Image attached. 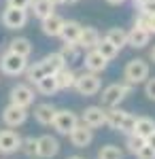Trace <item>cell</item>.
Instances as JSON below:
<instances>
[{"label": "cell", "mask_w": 155, "mask_h": 159, "mask_svg": "<svg viewBox=\"0 0 155 159\" xmlns=\"http://www.w3.org/2000/svg\"><path fill=\"white\" fill-rule=\"evenodd\" d=\"M130 93H132L130 83H113V85H108V87L102 89V96H100L102 104H100V106H104V108H115V106H119Z\"/></svg>", "instance_id": "cell-1"}, {"label": "cell", "mask_w": 155, "mask_h": 159, "mask_svg": "<svg viewBox=\"0 0 155 159\" xmlns=\"http://www.w3.org/2000/svg\"><path fill=\"white\" fill-rule=\"evenodd\" d=\"M100 76L96 72H89V70H85V72L77 74L74 76V89L81 93V96H85V98H89V96H96L98 91H100Z\"/></svg>", "instance_id": "cell-2"}, {"label": "cell", "mask_w": 155, "mask_h": 159, "mask_svg": "<svg viewBox=\"0 0 155 159\" xmlns=\"http://www.w3.org/2000/svg\"><path fill=\"white\" fill-rule=\"evenodd\" d=\"M26 68H28V57H21L13 51H7L0 57V70L7 76H19L26 72Z\"/></svg>", "instance_id": "cell-3"}, {"label": "cell", "mask_w": 155, "mask_h": 159, "mask_svg": "<svg viewBox=\"0 0 155 159\" xmlns=\"http://www.w3.org/2000/svg\"><path fill=\"white\" fill-rule=\"evenodd\" d=\"M123 76H125V83L130 85H138V83H144L149 79V64L144 60H130L123 68Z\"/></svg>", "instance_id": "cell-4"}, {"label": "cell", "mask_w": 155, "mask_h": 159, "mask_svg": "<svg viewBox=\"0 0 155 159\" xmlns=\"http://www.w3.org/2000/svg\"><path fill=\"white\" fill-rule=\"evenodd\" d=\"M77 123H79V117H77L72 110H68V108H62V110L55 108V112H53V119H51L53 129H55L58 134H62V136H68Z\"/></svg>", "instance_id": "cell-5"}, {"label": "cell", "mask_w": 155, "mask_h": 159, "mask_svg": "<svg viewBox=\"0 0 155 159\" xmlns=\"http://www.w3.org/2000/svg\"><path fill=\"white\" fill-rule=\"evenodd\" d=\"M0 21L7 30H21L28 24V9H17V7H7L2 15H0Z\"/></svg>", "instance_id": "cell-6"}, {"label": "cell", "mask_w": 155, "mask_h": 159, "mask_svg": "<svg viewBox=\"0 0 155 159\" xmlns=\"http://www.w3.org/2000/svg\"><path fill=\"white\" fill-rule=\"evenodd\" d=\"M9 98H11V104L21 106V108H28V106L34 104L36 96H34V89H32L30 85H26V83H17V85L11 89Z\"/></svg>", "instance_id": "cell-7"}, {"label": "cell", "mask_w": 155, "mask_h": 159, "mask_svg": "<svg viewBox=\"0 0 155 159\" xmlns=\"http://www.w3.org/2000/svg\"><path fill=\"white\" fill-rule=\"evenodd\" d=\"M68 138H70L74 148H85V147H89L92 140H94V129L89 125H85V123H77L72 127V132L68 134Z\"/></svg>", "instance_id": "cell-8"}, {"label": "cell", "mask_w": 155, "mask_h": 159, "mask_svg": "<svg viewBox=\"0 0 155 159\" xmlns=\"http://www.w3.org/2000/svg\"><path fill=\"white\" fill-rule=\"evenodd\" d=\"M60 153V142H58V138H53V136H40V138H36V157L40 159H51L55 157Z\"/></svg>", "instance_id": "cell-9"}, {"label": "cell", "mask_w": 155, "mask_h": 159, "mask_svg": "<svg viewBox=\"0 0 155 159\" xmlns=\"http://www.w3.org/2000/svg\"><path fill=\"white\" fill-rule=\"evenodd\" d=\"M21 147V136L15 129H0V153L2 155H13Z\"/></svg>", "instance_id": "cell-10"}, {"label": "cell", "mask_w": 155, "mask_h": 159, "mask_svg": "<svg viewBox=\"0 0 155 159\" xmlns=\"http://www.w3.org/2000/svg\"><path fill=\"white\" fill-rule=\"evenodd\" d=\"M26 119H28V108L9 104L7 108L2 110V121H4L7 127H19V125L26 123Z\"/></svg>", "instance_id": "cell-11"}, {"label": "cell", "mask_w": 155, "mask_h": 159, "mask_svg": "<svg viewBox=\"0 0 155 159\" xmlns=\"http://www.w3.org/2000/svg\"><path fill=\"white\" fill-rule=\"evenodd\" d=\"M83 123L85 125H89L92 129L96 127H102V125H106V108L104 106H87L83 110Z\"/></svg>", "instance_id": "cell-12"}, {"label": "cell", "mask_w": 155, "mask_h": 159, "mask_svg": "<svg viewBox=\"0 0 155 159\" xmlns=\"http://www.w3.org/2000/svg\"><path fill=\"white\" fill-rule=\"evenodd\" d=\"M83 64H85V70L100 74V72H104V70H106L108 60L98 49H89L87 53H85V61H83Z\"/></svg>", "instance_id": "cell-13"}, {"label": "cell", "mask_w": 155, "mask_h": 159, "mask_svg": "<svg viewBox=\"0 0 155 159\" xmlns=\"http://www.w3.org/2000/svg\"><path fill=\"white\" fill-rule=\"evenodd\" d=\"M100 43V32L92 25H81V34L77 38V45L81 49H96V45Z\"/></svg>", "instance_id": "cell-14"}, {"label": "cell", "mask_w": 155, "mask_h": 159, "mask_svg": "<svg viewBox=\"0 0 155 159\" xmlns=\"http://www.w3.org/2000/svg\"><path fill=\"white\" fill-rule=\"evenodd\" d=\"M149 40H151V34H149L144 28H140V25H136V24H134V28L128 32V45H130L132 49H144V47L149 45Z\"/></svg>", "instance_id": "cell-15"}, {"label": "cell", "mask_w": 155, "mask_h": 159, "mask_svg": "<svg viewBox=\"0 0 155 159\" xmlns=\"http://www.w3.org/2000/svg\"><path fill=\"white\" fill-rule=\"evenodd\" d=\"M64 21L66 19H62L60 15L53 13V15H49L45 19H40V30H43L45 36L55 38V36H60V30H62V25H64Z\"/></svg>", "instance_id": "cell-16"}, {"label": "cell", "mask_w": 155, "mask_h": 159, "mask_svg": "<svg viewBox=\"0 0 155 159\" xmlns=\"http://www.w3.org/2000/svg\"><path fill=\"white\" fill-rule=\"evenodd\" d=\"M28 9H32L36 19H45V17H49V15H53L55 4H53L51 0H32Z\"/></svg>", "instance_id": "cell-17"}, {"label": "cell", "mask_w": 155, "mask_h": 159, "mask_svg": "<svg viewBox=\"0 0 155 159\" xmlns=\"http://www.w3.org/2000/svg\"><path fill=\"white\" fill-rule=\"evenodd\" d=\"M79 34H81V24L79 21H74V19L64 21V25H62V30H60V38L64 43H77Z\"/></svg>", "instance_id": "cell-18"}, {"label": "cell", "mask_w": 155, "mask_h": 159, "mask_svg": "<svg viewBox=\"0 0 155 159\" xmlns=\"http://www.w3.org/2000/svg\"><path fill=\"white\" fill-rule=\"evenodd\" d=\"M55 76V83H58V89H70L72 85H74V70L72 68H68V66H64V68H60L58 72L53 74Z\"/></svg>", "instance_id": "cell-19"}, {"label": "cell", "mask_w": 155, "mask_h": 159, "mask_svg": "<svg viewBox=\"0 0 155 159\" xmlns=\"http://www.w3.org/2000/svg\"><path fill=\"white\" fill-rule=\"evenodd\" d=\"M53 112H55V106H53V104H49V102L38 104V106L34 108V119L40 123V125H51Z\"/></svg>", "instance_id": "cell-20"}, {"label": "cell", "mask_w": 155, "mask_h": 159, "mask_svg": "<svg viewBox=\"0 0 155 159\" xmlns=\"http://www.w3.org/2000/svg\"><path fill=\"white\" fill-rule=\"evenodd\" d=\"M9 51L21 55V57H30V53H32V43H30L28 38H24V36H17V38H13L11 43H9Z\"/></svg>", "instance_id": "cell-21"}, {"label": "cell", "mask_w": 155, "mask_h": 159, "mask_svg": "<svg viewBox=\"0 0 155 159\" xmlns=\"http://www.w3.org/2000/svg\"><path fill=\"white\" fill-rule=\"evenodd\" d=\"M34 85H36V91H38V93H43V96H53L55 91H60V89H58V83H55V76H53V74H47V76L38 79Z\"/></svg>", "instance_id": "cell-22"}, {"label": "cell", "mask_w": 155, "mask_h": 159, "mask_svg": "<svg viewBox=\"0 0 155 159\" xmlns=\"http://www.w3.org/2000/svg\"><path fill=\"white\" fill-rule=\"evenodd\" d=\"M104 38H106L110 45H115L119 51L128 45V32H125V30H121V28H110Z\"/></svg>", "instance_id": "cell-23"}, {"label": "cell", "mask_w": 155, "mask_h": 159, "mask_svg": "<svg viewBox=\"0 0 155 159\" xmlns=\"http://www.w3.org/2000/svg\"><path fill=\"white\" fill-rule=\"evenodd\" d=\"M40 61L45 64V68H47V72H49V74H55L58 70H60V68H64V66H66V61L62 60V55L58 53V51H53V53L45 55V57H43Z\"/></svg>", "instance_id": "cell-24"}, {"label": "cell", "mask_w": 155, "mask_h": 159, "mask_svg": "<svg viewBox=\"0 0 155 159\" xmlns=\"http://www.w3.org/2000/svg\"><path fill=\"white\" fill-rule=\"evenodd\" d=\"M62 55V60L66 61V66L68 64H72V61H77L79 60V53H81V47L77 45V43H64L62 45V49L58 51Z\"/></svg>", "instance_id": "cell-25"}, {"label": "cell", "mask_w": 155, "mask_h": 159, "mask_svg": "<svg viewBox=\"0 0 155 159\" xmlns=\"http://www.w3.org/2000/svg\"><path fill=\"white\" fill-rule=\"evenodd\" d=\"M155 132V121L149 119V117H136V123H134V134L147 138L149 134Z\"/></svg>", "instance_id": "cell-26"}, {"label": "cell", "mask_w": 155, "mask_h": 159, "mask_svg": "<svg viewBox=\"0 0 155 159\" xmlns=\"http://www.w3.org/2000/svg\"><path fill=\"white\" fill-rule=\"evenodd\" d=\"M125 115H128V112L117 108V106H115V108H108L106 110V125L110 129H119V125H121V121H123Z\"/></svg>", "instance_id": "cell-27"}, {"label": "cell", "mask_w": 155, "mask_h": 159, "mask_svg": "<svg viewBox=\"0 0 155 159\" xmlns=\"http://www.w3.org/2000/svg\"><path fill=\"white\" fill-rule=\"evenodd\" d=\"M98 159H123V151L115 144H104L98 151Z\"/></svg>", "instance_id": "cell-28"}, {"label": "cell", "mask_w": 155, "mask_h": 159, "mask_svg": "<svg viewBox=\"0 0 155 159\" xmlns=\"http://www.w3.org/2000/svg\"><path fill=\"white\" fill-rule=\"evenodd\" d=\"M96 49L100 51V53H102V55H104V57H106L108 61H110V60H115V57H117V53H119V49H117L115 45H110L106 38H100V43L96 45Z\"/></svg>", "instance_id": "cell-29"}, {"label": "cell", "mask_w": 155, "mask_h": 159, "mask_svg": "<svg viewBox=\"0 0 155 159\" xmlns=\"http://www.w3.org/2000/svg\"><path fill=\"white\" fill-rule=\"evenodd\" d=\"M136 25H140V28H144L149 34H155V13H151V15H138L136 17Z\"/></svg>", "instance_id": "cell-30"}, {"label": "cell", "mask_w": 155, "mask_h": 159, "mask_svg": "<svg viewBox=\"0 0 155 159\" xmlns=\"http://www.w3.org/2000/svg\"><path fill=\"white\" fill-rule=\"evenodd\" d=\"M144 144H147V138H143V136H138V134H130L128 136V142H125V147H128V151H130L132 155H136V151L143 148Z\"/></svg>", "instance_id": "cell-31"}, {"label": "cell", "mask_w": 155, "mask_h": 159, "mask_svg": "<svg viewBox=\"0 0 155 159\" xmlns=\"http://www.w3.org/2000/svg\"><path fill=\"white\" fill-rule=\"evenodd\" d=\"M19 151L24 153L26 157H36V138L34 136L21 138V147H19Z\"/></svg>", "instance_id": "cell-32"}, {"label": "cell", "mask_w": 155, "mask_h": 159, "mask_svg": "<svg viewBox=\"0 0 155 159\" xmlns=\"http://www.w3.org/2000/svg\"><path fill=\"white\" fill-rule=\"evenodd\" d=\"M134 123H136V117L128 112V115L123 117V121H121V125H119V129H117V132H121V134H125V136L134 134Z\"/></svg>", "instance_id": "cell-33"}, {"label": "cell", "mask_w": 155, "mask_h": 159, "mask_svg": "<svg viewBox=\"0 0 155 159\" xmlns=\"http://www.w3.org/2000/svg\"><path fill=\"white\" fill-rule=\"evenodd\" d=\"M136 4H138V11L143 13V15L155 13V0H140V2H136Z\"/></svg>", "instance_id": "cell-34"}, {"label": "cell", "mask_w": 155, "mask_h": 159, "mask_svg": "<svg viewBox=\"0 0 155 159\" xmlns=\"http://www.w3.org/2000/svg\"><path fill=\"white\" fill-rule=\"evenodd\" d=\"M136 159H155V148L149 147V144H144L143 148L136 151Z\"/></svg>", "instance_id": "cell-35"}, {"label": "cell", "mask_w": 155, "mask_h": 159, "mask_svg": "<svg viewBox=\"0 0 155 159\" xmlns=\"http://www.w3.org/2000/svg\"><path fill=\"white\" fill-rule=\"evenodd\" d=\"M144 93H147V98L151 102H155V76L144 81Z\"/></svg>", "instance_id": "cell-36"}, {"label": "cell", "mask_w": 155, "mask_h": 159, "mask_svg": "<svg viewBox=\"0 0 155 159\" xmlns=\"http://www.w3.org/2000/svg\"><path fill=\"white\" fill-rule=\"evenodd\" d=\"M32 0H7V7H17V9H28Z\"/></svg>", "instance_id": "cell-37"}, {"label": "cell", "mask_w": 155, "mask_h": 159, "mask_svg": "<svg viewBox=\"0 0 155 159\" xmlns=\"http://www.w3.org/2000/svg\"><path fill=\"white\" fill-rule=\"evenodd\" d=\"M147 144L155 148V132H153V134H149V136H147Z\"/></svg>", "instance_id": "cell-38"}, {"label": "cell", "mask_w": 155, "mask_h": 159, "mask_svg": "<svg viewBox=\"0 0 155 159\" xmlns=\"http://www.w3.org/2000/svg\"><path fill=\"white\" fill-rule=\"evenodd\" d=\"M108 4H113V7H119V4H123L125 0H106Z\"/></svg>", "instance_id": "cell-39"}, {"label": "cell", "mask_w": 155, "mask_h": 159, "mask_svg": "<svg viewBox=\"0 0 155 159\" xmlns=\"http://www.w3.org/2000/svg\"><path fill=\"white\" fill-rule=\"evenodd\" d=\"M149 57H151V61L155 64V45H153V49H151V53H149Z\"/></svg>", "instance_id": "cell-40"}, {"label": "cell", "mask_w": 155, "mask_h": 159, "mask_svg": "<svg viewBox=\"0 0 155 159\" xmlns=\"http://www.w3.org/2000/svg\"><path fill=\"white\" fill-rule=\"evenodd\" d=\"M51 2H53L55 7H58V4H66V0H51Z\"/></svg>", "instance_id": "cell-41"}, {"label": "cell", "mask_w": 155, "mask_h": 159, "mask_svg": "<svg viewBox=\"0 0 155 159\" xmlns=\"http://www.w3.org/2000/svg\"><path fill=\"white\" fill-rule=\"evenodd\" d=\"M79 0H66V4H77Z\"/></svg>", "instance_id": "cell-42"}, {"label": "cell", "mask_w": 155, "mask_h": 159, "mask_svg": "<svg viewBox=\"0 0 155 159\" xmlns=\"http://www.w3.org/2000/svg\"><path fill=\"white\" fill-rule=\"evenodd\" d=\"M68 159H85V157H79V155H72V157H68Z\"/></svg>", "instance_id": "cell-43"}, {"label": "cell", "mask_w": 155, "mask_h": 159, "mask_svg": "<svg viewBox=\"0 0 155 159\" xmlns=\"http://www.w3.org/2000/svg\"><path fill=\"white\" fill-rule=\"evenodd\" d=\"M136 2H140V0H136Z\"/></svg>", "instance_id": "cell-44"}]
</instances>
